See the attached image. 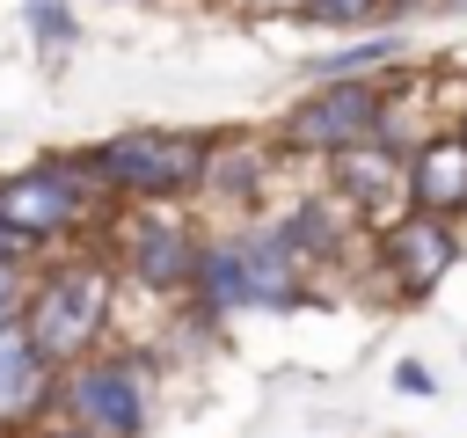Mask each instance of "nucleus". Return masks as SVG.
<instances>
[{
	"label": "nucleus",
	"mask_w": 467,
	"mask_h": 438,
	"mask_svg": "<svg viewBox=\"0 0 467 438\" xmlns=\"http://www.w3.org/2000/svg\"><path fill=\"white\" fill-rule=\"evenodd\" d=\"M299 22H321V29L358 36V29H379L387 22V0H299Z\"/></svg>",
	"instance_id": "nucleus-16"
},
{
	"label": "nucleus",
	"mask_w": 467,
	"mask_h": 438,
	"mask_svg": "<svg viewBox=\"0 0 467 438\" xmlns=\"http://www.w3.org/2000/svg\"><path fill=\"white\" fill-rule=\"evenodd\" d=\"M379 66H401V36H365L358 29V44L314 58V80H350V73H379Z\"/></svg>",
	"instance_id": "nucleus-14"
},
{
	"label": "nucleus",
	"mask_w": 467,
	"mask_h": 438,
	"mask_svg": "<svg viewBox=\"0 0 467 438\" xmlns=\"http://www.w3.org/2000/svg\"><path fill=\"white\" fill-rule=\"evenodd\" d=\"M95 153V175L109 190V204H190L197 197V161H204V131H168V124H131L109 131Z\"/></svg>",
	"instance_id": "nucleus-6"
},
{
	"label": "nucleus",
	"mask_w": 467,
	"mask_h": 438,
	"mask_svg": "<svg viewBox=\"0 0 467 438\" xmlns=\"http://www.w3.org/2000/svg\"><path fill=\"white\" fill-rule=\"evenodd\" d=\"M467 241H460V219H438V212H394L387 226H372V270H379V292L387 299H431L452 270H460Z\"/></svg>",
	"instance_id": "nucleus-7"
},
{
	"label": "nucleus",
	"mask_w": 467,
	"mask_h": 438,
	"mask_svg": "<svg viewBox=\"0 0 467 438\" xmlns=\"http://www.w3.org/2000/svg\"><path fill=\"white\" fill-rule=\"evenodd\" d=\"M277 226L292 234V248L306 256V270H314V277H321V270H336V263L358 248V234H372V226H365V219H358L328 182H321V190H306V197H292V212H277Z\"/></svg>",
	"instance_id": "nucleus-13"
},
{
	"label": "nucleus",
	"mask_w": 467,
	"mask_h": 438,
	"mask_svg": "<svg viewBox=\"0 0 467 438\" xmlns=\"http://www.w3.org/2000/svg\"><path fill=\"white\" fill-rule=\"evenodd\" d=\"M0 263H29V270H36V263H44V248H36L22 226H7V219H0Z\"/></svg>",
	"instance_id": "nucleus-18"
},
{
	"label": "nucleus",
	"mask_w": 467,
	"mask_h": 438,
	"mask_svg": "<svg viewBox=\"0 0 467 438\" xmlns=\"http://www.w3.org/2000/svg\"><path fill=\"white\" fill-rule=\"evenodd\" d=\"M379 124V73H350V80H314L285 124H277V146L285 153H306V161H328L343 146H365Z\"/></svg>",
	"instance_id": "nucleus-8"
},
{
	"label": "nucleus",
	"mask_w": 467,
	"mask_h": 438,
	"mask_svg": "<svg viewBox=\"0 0 467 438\" xmlns=\"http://www.w3.org/2000/svg\"><path fill=\"white\" fill-rule=\"evenodd\" d=\"M22 29H29L36 58H66V51H73V36H80V22H73V7H66V0H22Z\"/></svg>",
	"instance_id": "nucleus-15"
},
{
	"label": "nucleus",
	"mask_w": 467,
	"mask_h": 438,
	"mask_svg": "<svg viewBox=\"0 0 467 438\" xmlns=\"http://www.w3.org/2000/svg\"><path fill=\"white\" fill-rule=\"evenodd\" d=\"M277 139H255V131H204V161H197V197L190 204H212V212H234L248 219L277 175Z\"/></svg>",
	"instance_id": "nucleus-9"
},
{
	"label": "nucleus",
	"mask_w": 467,
	"mask_h": 438,
	"mask_svg": "<svg viewBox=\"0 0 467 438\" xmlns=\"http://www.w3.org/2000/svg\"><path fill=\"white\" fill-rule=\"evenodd\" d=\"M409 204L416 212H438V219H467V139L460 124H431L409 153Z\"/></svg>",
	"instance_id": "nucleus-11"
},
{
	"label": "nucleus",
	"mask_w": 467,
	"mask_h": 438,
	"mask_svg": "<svg viewBox=\"0 0 467 438\" xmlns=\"http://www.w3.org/2000/svg\"><path fill=\"white\" fill-rule=\"evenodd\" d=\"M452 124H460V139H467V110H460V117H452Z\"/></svg>",
	"instance_id": "nucleus-21"
},
{
	"label": "nucleus",
	"mask_w": 467,
	"mask_h": 438,
	"mask_svg": "<svg viewBox=\"0 0 467 438\" xmlns=\"http://www.w3.org/2000/svg\"><path fill=\"white\" fill-rule=\"evenodd\" d=\"M438 7H467V0H438Z\"/></svg>",
	"instance_id": "nucleus-22"
},
{
	"label": "nucleus",
	"mask_w": 467,
	"mask_h": 438,
	"mask_svg": "<svg viewBox=\"0 0 467 438\" xmlns=\"http://www.w3.org/2000/svg\"><path fill=\"white\" fill-rule=\"evenodd\" d=\"M22 438H95V431H80V423H58V416H44L36 431H22Z\"/></svg>",
	"instance_id": "nucleus-20"
},
{
	"label": "nucleus",
	"mask_w": 467,
	"mask_h": 438,
	"mask_svg": "<svg viewBox=\"0 0 467 438\" xmlns=\"http://www.w3.org/2000/svg\"><path fill=\"white\" fill-rule=\"evenodd\" d=\"M394 387H401V394H431L438 380H431V372H423V365L409 358V365H394Z\"/></svg>",
	"instance_id": "nucleus-19"
},
{
	"label": "nucleus",
	"mask_w": 467,
	"mask_h": 438,
	"mask_svg": "<svg viewBox=\"0 0 467 438\" xmlns=\"http://www.w3.org/2000/svg\"><path fill=\"white\" fill-rule=\"evenodd\" d=\"M314 299V270L292 248V234L277 219H234V226H204L197 241V277L182 292L190 321L219 328L234 314H285Z\"/></svg>",
	"instance_id": "nucleus-1"
},
{
	"label": "nucleus",
	"mask_w": 467,
	"mask_h": 438,
	"mask_svg": "<svg viewBox=\"0 0 467 438\" xmlns=\"http://www.w3.org/2000/svg\"><path fill=\"white\" fill-rule=\"evenodd\" d=\"M117 263L124 285L153 292V299H182L190 277H197V241L204 226L182 212V204H109L102 234H95Z\"/></svg>",
	"instance_id": "nucleus-5"
},
{
	"label": "nucleus",
	"mask_w": 467,
	"mask_h": 438,
	"mask_svg": "<svg viewBox=\"0 0 467 438\" xmlns=\"http://www.w3.org/2000/svg\"><path fill=\"white\" fill-rule=\"evenodd\" d=\"M51 387H58V365L22 336V321L0 328V431L22 438L51 416Z\"/></svg>",
	"instance_id": "nucleus-12"
},
{
	"label": "nucleus",
	"mask_w": 467,
	"mask_h": 438,
	"mask_svg": "<svg viewBox=\"0 0 467 438\" xmlns=\"http://www.w3.org/2000/svg\"><path fill=\"white\" fill-rule=\"evenodd\" d=\"M51 416L80 423L95 438H146V423H153V350L102 343V350L58 365Z\"/></svg>",
	"instance_id": "nucleus-4"
},
{
	"label": "nucleus",
	"mask_w": 467,
	"mask_h": 438,
	"mask_svg": "<svg viewBox=\"0 0 467 438\" xmlns=\"http://www.w3.org/2000/svg\"><path fill=\"white\" fill-rule=\"evenodd\" d=\"M0 219L22 226L44 256H51V241L58 248L66 241H95L102 219H109V190L95 175V153L66 146V153H36V161L7 168L0 175Z\"/></svg>",
	"instance_id": "nucleus-3"
},
{
	"label": "nucleus",
	"mask_w": 467,
	"mask_h": 438,
	"mask_svg": "<svg viewBox=\"0 0 467 438\" xmlns=\"http://www.w3.org/2000/svg\"><path fill=\"white\" fill-rule=\"evenodd\" d=\"M321 168H328V190H336L365 226H387L394 212H409V168H401V153H387L379 139L343 146V153H328Z\"/></svg>",
	"instance_id": "nucleus-10"
},
{
	"label": "nucleus",
	"mask_w": 467,
	"mask_h": 438,
	"mask_svg": "<svg viewBox=\"0 0 467 438\" xmlns=\"http://www.w3.org/2000/svg\"><path fill=\"white\" fill-rule=\"evenodd\" d=\"M22 299H29V263H0V328L22 321Z\"/></svg>",
	"instance_id": "nucleus-17"
},
{
	"label": "nucleus",
	"mask_w": 467,
	"mask_h": 438,
	"mask_svg": "<svg viewBox=\"0 0 467 438\" xmlns=\"http://www.w3.org/2000/svg\"><path fill=\"white\" fill-rule=\"evenodd\" d=\"M117 328V263L102 241L88 248H66V256H44L29 270V299H22V336L51 358V365H73L88 350H102Z\"/></svg>",
	"instance_id": "nucleus-2"
},
{
	"label": "nucleus",
	"mask_w": 467,
	"mask_h": 438,
	"mask_svg": "<svg viewBox=\"0 0 467 438\" xmlns=\"http://www.w3.org/2000/svg\"><path fill=\"white\" fill-rule=\"evenodd\" d=\"M0 438H7V431H0Z\"/></svg>",
	"instance_id": "nucleus-23"
}]
</instances>
